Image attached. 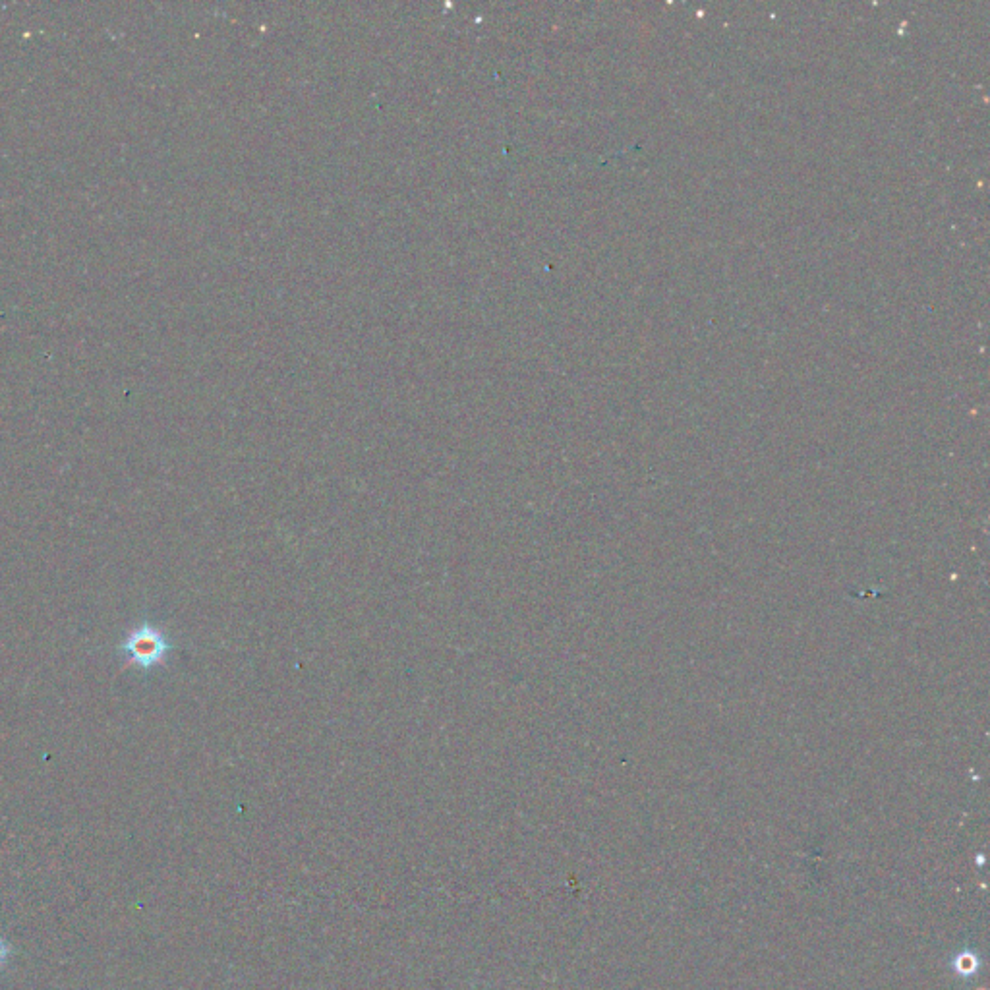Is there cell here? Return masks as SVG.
Segmentation results:
<instances>
[{
	"instance_id": "2",
	"label": "cell",
	"mask_w": 990,
	"mask_h": 990,
	"mask_svg": "<svg viewBox=\"0 0 990 990\" xmlns=\"http://www.w3.org/2000/svg\"><path fill=\"white\" fill-rule=\"evenodd\" d=\"M979 967V958L973 954V952H963L960 954L956 960H954V969L963 975V977H969L977 971Z\"/></svg>"
},
{
	"instance_id": "1",
	"label": "cell",
	"mask_w": 990,
	"mask_h": 990,
	"mask_svg": "<svg viewBox=\"0 0 990 990\" xmlns=\"http://www.w3.org/2000/svg\"><path fill=\"white\" fill-rule=\"evenodd\" d=\"M171 650L173 644L167 633L151 623L134 627L120 644V652L126 656V668L136 666L146 671L163 666Z\"/></svg>"
}]
</instances>
